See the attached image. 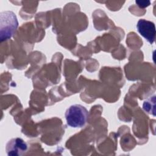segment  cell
<instances>
[{"label": "cell", "instance_id": "6", "mask_svg": "<svg viewBox=\"0 0 156 156\" xmlns=\"http://www.w3.org/2000/svg\"><path fill=\"white\" fill-rule=\"evenodd\" d=\"M135 2L140 8H144L150 5V1H136Z\"/></svg>", "mask_w": 156, "mask_h": 156}, {"label": "cell", "instance_id": "5", "mask_svg": "<svg viewBox=\"0 0 156 156\" xmlns=\"http://www.w3.org/2000/svg\"><path fill=\"white\" fill-rule=\"evenodd\" d=\"M155 96L150 97L146 99L143 105V110L147 113L155 115Z\"/></svg>", "mask_w": 156, "mask_h": 156}, {"label": "cell", "instance_id": "2", "mask_svg": "<svg viewBox=\"0 0 156 156\" xmlns=\"http://www.w3.org/2000/svg\"><path fill=\"white\" fill-rule=\"evenodd\" d=\"M88 118V111L83 105L74 104L68 107L65 112L67 124L73 128L85 126Z\"/></svg>", "mask_w": 156, "mask_h": 156}, {"label": "cell", "instance_id": "1", "mask_svg": "<svg viewBox=\"0 0 156 156\" xmlns=\"http://www.w3.org/2000/svg\"><path fill=\"white\" fill-rule=\"evenodd\" d=\"M18 27L16 16L12 11H4L0 13V39L4 41L11 38Z\"/></svg>", "mask_w": 156, "mask_h": 156}, {"label": "cell", "instance_id": "4", "mask_svg": "<svg viewBox=\"0 0 156 156\" xmlns=\"http://www.w3.org/2000/svg\"><path fill=\"white\" fill-rule=\"evenodd\" d=\"M27 150V143L20 138L10 140L5 146V151L9 156H21Z\"/></svg>", "mask_w": 156, "mask_h": 156}, {"label": "cell", "instance_id": "3", "mask_svg": "<svg viewBox=\"0 0 156 156\" xmlns=\"http://www.w3.org/2000/svg\"><path fill=\"white\" fill-rule=\"evenodd\" d=\"M136 28L140 34L150 44H152L154 42L156 30L153 22L145 19H140L136 24Z\"/></svg>", "mask_w": 156, "mask_h": 156}]
</instances>
